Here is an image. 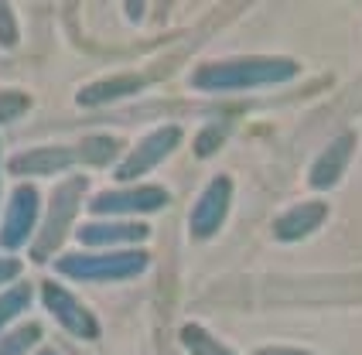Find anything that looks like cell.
<instances>
[{
  "instance_id": "1",
  "label": "cell",
  "mask_w": 362,
  "mask_h": 355,
  "mask_svg": "<svg viewBox=\"0 0 362 355\" xmlns=\"http://www.w3.org/2000/svg\"><path fill=\"white\" fill-rule=\"evenodd\" d=\"M82 188H86L82 178H76L72 185H59V188H55L52 205H48V219H45V226H41V233H38V243L31 246V257L38 260V263L62 243L65 229H69V219L76 212V198H79Z\"/></svg>"
},
{
  "instance_id": "2",
  "label": "cell",
  "mask_w": 362,
  "mask_h": 355,
  "mask_svg": "<svg viewBox=\"0 0 362 355\" xmlns=\"http://www.w3.org/2000/svg\"><path fill=\"white\" fill-rule=\"evenodd\" d=\"M38 192L31 185H21L11 195V209H7V219H4V229H0V243L7 250H18L24 239L35 233V219H38Z\"/></svg>"
},
{
  "instance_id": "3",
  "label": "cell",
  "mask_w": 362,
  "mask_h": 355,
  "mask_svg": "<svg viewBox=\"0 0 362 355\" xmlns=\"http://www.w3.org/2000/svg\"><path fill=\"white\" fill-rule=\"evenodd\" d=\"M41 297H45L48 315H55V321H59L62 328H69L72 335H82V338L96 335V321L89 318V311L65 287H59L55 280H45L41 284Z\"/></svg>"
},
{
  "instance_id": "4",
  "label": "cell",
  "mask_w": 362,
  "mask_h": 355,
  "mask_svg": "<svg viewBox=\"0 0 362 355\" xmlns=\"http://www.w3.org/2000/svg\"><path fill=\"white\" fill-rule=\"evenodd\" d=\"M59 274L76 280H106V277H127L144 267V257H62Z\"/></svg>"
},
{
  "instance_id": "5",
  "label": "cell",
  "mask_w": 362,
  "mask_h": 355,
  "mask_svg": "<svg viewBox=\"0 0 362 355\" xmlns=\"http://www.w3.org/2000/svg\"><path fill=\"white\" fill-rule=\"evenodd\" d=\"M69 161H72V154L62 151V147H41V151H28V154L14 158L11 171L14 175H55Z\"/></svg>"
},
{
  "instance_id": "6",
  "label": "cell",
  "mask_w": 362,
  "mask_h": 355,
  "mask_svg": "<svg viewBox=\"0 0 362 355\" xmlns=\"http://www.w3.org/2000/svg\"><path fill=\"white\" fill-rule=\"evenodd\" d=\"M161 192H137V195H100L93 198V212H123V209H158Z\"/></svg>"
},
{
  "instance_id": "7",
  "label": "cell",
  "mask_w": 362,
  "mask_h": 355,
  "mask_svg": "<svg viewBox=\"0 0 362 355\" xmlns=\"http://www.w3.org/2000/svg\"><path fill=\"white\" fill-rule=\"evenodd\" d=\"M28 301H31V284H18V287L4 291V294H0V328H4L11 318H18L21 311L28 308Z\"/></svg>"
},
{
  "instance_id": "8",
  "label": "cell",
  "mask_w": 362,
  "mask_h": 355,
  "mask_svg": "<svg viewBox=\"0 0 362 355\" xmlns=\"http://www.w3.org/2000/svg\"><path fill=\"white\" fill-rule=\"evenodd\" d=\"M120 236H144V229H130V226H86V229H79L82 243H110V239Z\"/></svg>"
},
{
  "instance_id": "9",
  "label": "cell",
  "mask_w": 362,
  "mask_h": 355,
  "mask_svg": "<svg viewBox=\"0 0 362 355\" xmlns=\"http://www.w3.org/2000/svg\"><path fill=\"white\" fill-rule=\"evenodd\" d=\"M38 325H24V328H18L14 335H7L4 342H0V355H24L31 345H35V338H38Z\"/></svg>"
},
{
  "instance_id": "10",
  "label": "cell",
  "mask_w": 362,
  "mask_h": 355,
  "mask_svg": "<svg viewBox=\"0 0 362 355\" xmlns=\"http://www.w3.org/2000/svg\"><path fill=\"white\" fill-rule=\"evenodd\" d=\"M18 274H21V263H18V260H0V284L14 280Z\"/></svg>"
},
{
  "instance_id": "11",
  "label": "cell",
  "mask_w": 362,
  "mask_h": 355,
  "mask_svg": "<svg viewBox=\"0 0 362 355\" xmlns=\"http://www.w3.org/2000/svg\"><path fill=\"white\" fill-rule=\"evenodd\" d=\"M38 355H55V352H52V349H41V352Z\"/></svg>"
},
{
  "instance_id": "12",
  "label": "cell",
  "mask_w": 362,
  "mask_h": 355,
  "mask_svg": "<svg viewBox=\"0 0 362 355\" xmlns=\"http://www.w3.org/2000/svg\"><path fill=\"white\" fill-rule=\"evenodd\" d=\"M267 355H284V352H267ZM291 355H294V352H291Z\"/></svg>"
}]
</instances>
